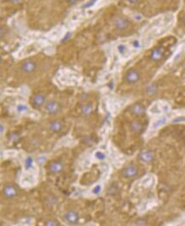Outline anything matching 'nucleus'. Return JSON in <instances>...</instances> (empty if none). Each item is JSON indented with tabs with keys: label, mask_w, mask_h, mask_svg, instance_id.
I'll return each mask as SVG.
<instances>
[{
	"label": "nucleus",
	"mask_w": 185,
	"mask_h": 226,
	"mask_svg": "<svg viewBox=\"0 0 185 226\" xmlns=\"http://www.w3.org/2000/svg\"><path fill=\"white\" fill-rule=\"evenodd\" d=\"M126 81L129 83H135L140 79V73L135 69H132L126 74Z\"/></svg>",
	"instance_id": "obj_1"
},
{
	"label": "nucleus",
	"mask_w": 185,
	"mask_h": 226,
	"mask_svg": "<svg viewBox=\"0 0 185 226\" xmlns=\"http://www.w3.org/2000/svg\"><path fill=\"white\" fill-rule=\"evenodd\" d=\"M37 68V65L32 60H27L21 65V70L25 73H32Z\"/></svg>",
	"instance_id": "obj_2"
},
{
	"label": "nucleus",
	"mask_w": 185,
	"mask_h": 226,
	"mask_svg": "<svg viewBox=\"0 0 185 226\" xmlns=\"http://www.w3.org/2000/svg\"><path fill=\"white\" fill-rule=\"evenodd\" d=\"M113 25L115 26V28L120 30V31H125L128 28L129 26V22L126 18L124 17H117L115 18L113 21Z\"/></svg>",
	"instance_id": "obj_3"
},
{
	"label": "nucleus",
	"mask_w": 185,
	"mask_h": 226,
	"mask_svg": "<svg viewBox=\"0 0 185 226\" xmlns=\"http://www.w3.org/2000/svg\"><path fill=\"white\" fill-rule=\"evenodd\" d=\"M78 219H79V217H78V212H75V211L70 210V211H68L65 214V220L70 224H77Z\"/></svg>",
	"instance_id": "obj_4"
},
{
	"label": "nucleus",
	"mask_w": 185,
	"mask_h": 226,
	"mask_svg": "<svg viewBox=\"0 0 185 226\" xmlns=\"http://www.w3.org/2000/svg\"><path fill=\"white\" fill-rule=\"evenodd\" d=\"M138 169L135 165H129L123 170V175L126 178H133L137 175Z\"/></svg>",
	"instance_id": "obj_5"
},
{
	"label": "nucleus",
	"mask_w": 185,
	"mask_h": 226,
	"mask_svg": "<svg viewBox=\"0 0 185 226\" xmlns=\"http://www.w3.org/2000/svg\"><path fill=\"white\" fill-rule=\"evenodd\" d=\"M45 111L49 114H56L59 111V105L56 101H51L45 105Z\"/></svg>",
	"instance_id": "obj_6"
},
{
	"label": "nucleus",
	"mask_w": 185,
	"mask_h": 226,
	"mask_svg": "<svg viewBox=\"0 0 185 226\" xmlns=\"http://www.w3.org/2000/svg\"><path fill=\"white\" fill-rule=\"evenodd\" d=\"M3 193H4V196H5L6 198H13L15 197V196H16V189H15L13 185H11V184H8V185H6L5 188H4V190H3Z\"/></svg>",
	"instance_id": "obj_7"
},
{
	"label": "nucleus",
	"mask_w": 185,
	"mask_h": 226,
	"mask_svg": "<svg viewBox=\"0 0 185 226\" xmlns=\"http://www.w3.org/2000/svg\"><path fill=\"white\" fill-rule=\"evenodd\" d=\"M49 170L53 173H59L63 170V164L61 162L55 161L49 164Z\"/></svg>",
	"instance_id": "obj_8"
},
{
	"label": "nucleus",
	"mask_w": 185,
	"mask_h": 226,
	"mask_svg": "<svg viewBox=\"0 0 185 226\" xmlns=\"http://www.w3.org/2000/svg\"><path fill=\"white\" fill-rule=\"evenodd\" d=\"M132 112L136 116L143 115L145 113V107L142 104H135L132 107Z\"/></svg>",
	"instance_id": "obj_9"
},
{
	"label": "nucleus",
	"mask_w": 185,
	"mask_h": 226,
	"mask_svg": "<svg viewBox=\"0 0 185 226\" xmlns=\"http://www.w3.org/2000/svg\"><path fill=\"white\" fill-rule=\"evenodd\" d=\"M49 129L51 130L54 133H58L62 129V123L59 120L52 121L49 123Z\"/></svg>",
	"instance_id": "obj_10"
},
{
	"label": "nucleus",
	"mask_w": 185,
	"mask_h": 226,
	"mask_svg": "<svg viewBox=\"0 0 185 226\" xmlns=\"http://www.w3.org/2000/svg\"><path fill=\"white\" fill-rule=\"evenodd\" d=\"M163 54H164V50L161 48H155L151 53V59L155 61H158L162 58Z\"/></svg>",
	"instance_id": "obj_11"
},
{
	"label": "nucleus",
	"mask_w": 185,
	"mask_h": 226,
	"mask_svg": "<svg viewBox=\"0 0 185 226\" xmlns=\"http://www.w3.org/2000/svg\"><path fill=\"white\" fill-rule=\"evenodd\" d=\"M139 157H140V159H141L142 162L149 163L154 158V155L149 150H144V151H142L141 154H140Z\"/></svg>",
	"instance_id": "obj_12"
},
{
	"label": "nucleus",
	"mask_w": 185,
	"mask_h": 226,
	"mask_svg": "<svg viewBox=\"0 0 185 226\" xmlns=\"http://www.w3.org/2000/svg\"><path fill=\"white\" fill-rule=\"evenodd\" d=\"M33 104L36 106H43L44 104V101H45V97L41 94H37L33 96Z\"/></svg>",
	"instance_id": "obj_13"
},
{
	"label": "nucleus",
	"mask_w": 185,
	"mask_h": 226,
	"mask_svg": "<svg viewBox=\"0 0 185 226\" xmlns=\"http://www.w3.org/2000/svg\"><path fill=\"white\" fill-rule=\"evenodd\" d=\"M142 129V125L141 122L139 121H134L131 123V130L133 133H140Z\"/></svg>",
	"instance_id": "obj_14"
},
{
	"label": "nucleus",
	"mask_w": 185,
	"mask_h": 226,
	"mask_svg": "<svg viewBox=\"0 0 185 226\" xmlns=\"http://www.w3.org/2000/svg\"><path fill=\"white\" fill-rule=\"evenodd\" d=\"M93 111V106L91 104L88 103L86 105H85L82 108V114L84 116H90L91 113H92Z\"/></svg>",
	"instance_id": "obj_15"
},
{
	"label": "nucleus",
	"mask_w": 185,
	"mask_h": 226,
	"mask_svg": "<svg viewBox=\"0 0 185 226\" xmlns=\"http://www.w3.org/2000/svg\"><path fill=\"white\" fill-rule=\"evenodd\" d=\"M117 49L118 52L122 56H125L128 53V48L125 44H119L117 46Z\"/></svg>",
	"instance_id": "obj_16"
},
{
	"label": "nucleus",
	"mask_w": 185,
	"mask_h": 226,
	"mask_svg": "<svg viewBox=\"0 0 185 226\" xmlns=\"http://www.w3.org/2000/svg\"><path fill=\"white\" fill-rule=\"evenodd\" d=\"M25 169H27V170H28L30 169H33V157H31V156H28V157H27L26 160H25Z\"/></svg>",
	"instance_id": "obj_17"
},
{
	"label": "nucleus",
	"mask_w": 185,
	"mask_h": 226,
	"mask_svg": "<svg viewBox=\"0 0 185 226\" xmlns=\"http://www.w3.org/2000/svg\"><path fill=\"white\" fill-rule=\"evenodd\" d=\"M35 182V179H34L33 176H32V175H27V176H25L23 179H22V181H21V183L23 184H33Z\"/></svg>",
	"instance_id": "obj_18"
},
{
	"label": "nucleus",
	"mask_w": 185,
	"mask_h": 226,
	"mask_svg": "<svg viewBox=\"0 0 185 226\" xmlns=\"http://www.w3.org/2000/svg\"><path fill=\"white\" fill-rule=\"evenodd\" d=\"M29 108L28 106H26L24 104H19L18 106H16V111H18L19 113H25L27 111H28Z\"/></svg>",
	"instance_id": "obj_19"
},
{
	"label": "nucleus",
	"mask_w": 185,
	"mask_h": 226,
	"mask_svg": "<svg viewBox=\"0 0 185 226\" xmlns=\"http://www.w3.org/2000/svg\"><path fill=\"white\" fill-rule=\"evenodd\" d=\"M94 156L97 159V160H99V161H103V160H105V159H106V155L104 154L102 151H101V150H97V151H96V152H95V154H94Z\"/></svg>",
	"instance_id": "obj_20"
},
{
	"label": "nucleus",
	"mask_w": 185,
	"mask_h": 226,
	"mask_svg": "<svg viewBox=\"0 0 185 226\" xmlns=\"http://www.w3.org/2000/svg\"><path fill=\"white\" fill-rule=\"evenodd\" d=\"M166 119L165 117H163V118H161V119H159L158 121H156L154 123V125H153V128H159V127H161V126L164 125L165 123H166Z\"/></svg>",
	"instance_id": "obj_21"
},
{
	"label": "nucleus",
	"mask_w": 185,
	"mask_h": 226,
	"mask_svg": "<svg viewBox=\"0 0 185 226\" xmlns=\"http://www.w3.org/2000/svg\"><path fill=\"white\" fill-rule=\"evenodd\" d=\"M97 2V0H90L89 2H87L86 4H85L83 5L84 9H88V8H91V7H93L94 5H96V3Z\"/></svg>",
	"instance_id": "obj_22"
},
{
	"label": "nucleus",
	"mask_w": 185,
	"mask_h": 226,
	"mask_svg": "<svg viewBox=\"0 0 185 226\" xmlns=\"http://www.w3.org/2000/svg\"><path fill=\"white\" fill-rule=\"evenodd\" d=\"M101 190H102V186L100 184H97V185H96L95 187L93 188L92 193L94 195H98V194H100Z\"/></svg>",
	"instance_id": "obj_23"
},
{
	"label": "nucleus",
	"mask_w": 185,
	"mask_h": 226,
	"mask_svg": "<svg viewBox=\"0 0 185 226\" xmlns=\"http://www.w3.org/2000/svg\"><path fill=\"white\" fill-rule=\"evenodd\" d=\"M156 87L154 86V85H149V86L147 88V92L149 94H153L156 92Z\"/></svg>",
	"instance_id": "obj_24"
},
{
	"label": "nucleus",
	"mask_w": 185,
	"mask_h": 226,
	"mask_svg": "<svg viewBox=\"0 0 185 226\" xmlns=\"http://www.w3.org/2000/svg\"><path fill=\"white\" fill-rule=\"evenodd\" d=\"M150 183H152V178L151 177H149V176H147L146 178H143L142 181V184L143 185H148Z\"/></svg>",
	"instance_id": "obj_25"
},
{
	"label": "nucleus",
	"mask_w": 185,
	"mask_h": 226,
	"mask_svg": "<svg viewBox=\"0 0 185 226\" xmlns=\"http://www.w3.org/2000/svg\"><path fill=\"white\" fill-rule=\"evenodd\" d=\"M59 224L57 221H55V220H48V221L45 222V225L46 226H56L59 225Z\"/></svg>",
	"instance_id": "obj_26"
},
{
	"label": "nucleus",
	"mask_w": 185,
	"mask_h": 226,
	"mask_svg": "<svg viewBox=\"0 0 185 226\" xmlns=\"http://www.w3.org/2000/svg\"><path fill=\"white\" fill-rule=\"evenodd\" d=\"M132 45L135 48H140V47H141V43L138 40H134L133 43H132Z\"/></svg>",
	"instance_id": "obj_27"
},
{
	"label": "nucleus",
	"mask_w": 185,
	"mask_h": 226,
	"mask_svg": "<svg viewBox=\"0 0 185 226\" xmlns=\"http://www.w3.org/2000/svg\"><path fill=\"white\" fill-rule=\"evenodd\" d=\"M136 225H145V224H146V221H145V220H142V219H140V220L136 221Z\"/></svg>",
	"instance_id": "obj_28"
},
{
	"label": "nucleus",
	"mask_w": 185,
	"mask_h": 226,
	"mask_svg": "<svg viewBox=\"0 0 185 226\" xmlns=\"http://www.w3.org/2000/svg\"><path fill=\"white\" fill-rule=\"evenodd\" d=\"M126 1L130 4V5H135L136 3H137L138 0H126Z\"/></svg>",
	"instance_id": "obj_29"
},
{
	"label": "nucleus",
	"mask_w": 185,
	"mask_h": 226,
	"mask_svg": "<svg viewBox=\"0 0 185 226\" xmlns=\"http://www.w3.org/2000/svg\"><path fill=\"white\" fill-rule=\"evenodd\" d=\"M0 128H1V130H0L1 135H3V133H4V125H3V124H1V126H0Z\"/></svg>",
	"instance_id": "obj_30"
},
{
	"label": "nucleus",
	"mask_w": 185,
	"mask_h": 226,
	"mask_svg": "<svg viewBox=\"0 0 185 226\" xmlns=\"http://www.w3.org/2000/svg\"><path fill=\"white\" fill-rule=\"evenodd\" d=\"M68 2H69V3H72V4H74V3H76L78 0H67Z\"/></svg>",
	"instance_id": "obj_31"
},
{
	"label": "nucleus",
	"mask_w": 185,
	"mask_h": 226,
	"mask_svg": "<svg viewBox=\"0 0 185 226\" xmlns=\"http://www.w3.org/2000/svg\"><path fill=\"white\" fill-rule=\"evenodd\" d=\"M39 160H41V162H40V164H41V163H43V162H44V161L46 160V158H45V157H41V158H39Z\"/></svg>",
	"instance_id": "obj_32"
},
{
	"label": "nucleus",
	"mask_w": 185,
	"mask_h": 226,
	"mask_svg": "<svg viewBox=\"0 0 185 226\" xmlns=\"http://www.w3.org/2000/svg\"><path fill=\"white\" fill-rule=\"evenodd\" d=\"M183 24L185 25V16L183 17Z\"/></svg>",
	"instance_id": "obj_33"
},
{
	"label": "nucleus",
	"mask_w": 185,
	"mask_h": 226,
	"mask_svg": "<svg viewBox=\"0 0 185 226\" xmlns=\"http://www.w3.org/2000/svg\"><path fill=\"white\" fill-rule=\"evenodd\" d=\"M14 2H18V1H20V0H13Z\"/></svg>",
	"instance_id": "obj_34"
},
{
	"label": "nucleus",
	"mask_w": 185,
	"mask_h": 226,
	"mask_svg": "<svg viewBox=\"0 0 185 226\" xmlns=\"http://www.w3.org/2000/svg\"><path fill=\"white\" fill-rule=\"evenodd\" d=\"M184 69H185V66H184Z\"/></svg>",
	"instance_id": "obj_35"
}]
</instances>
